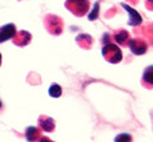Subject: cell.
Here are the masks:
<instances>
[{"instance_id": "1", "label": "cell", "mask_w": 153, "mask_h": 142, "mask_svg": "<svg viewBox=\"0 0 153 142\" xmlns=\"http://www.w3.org/2000/svg\"><path fill=\"white\" fill-rule=\"evenodd\" d=\"M101 55L105 58V61H108L111 64H119L123 60L121 49H120V47L117 44H113V43L102 44Z\"/></svg>"}, {"instance_id": "2", "label": "cell", "mask_w": 153, "mask_h": 142, "mask_svg": "<svg viewBox=\"0 0 153 142\" xmlns=\"http://www.w3.org/2000/svg\"><path fill=\"white\" fill-rule=\"evenodd\" d=\"M89 0H67L65 1V8L77 17L87 15L89 11Z\"/></svg>"}, {"instance_id": "3", "label": "cell", "mask_w": 153, "mask_h": 142, "mask_svg": "<svg viewBox=\"0 0 153 142\" xmlns=\"http://www.w3.org/2000/svg\"><path fill=\"white\" fill-rule=\"evenodd\" d=\"M44 23H45V28L47 31L51 35H60L63 32V21H61L60 17L55 16V15H48V16L44 19Z\"/></svg>"}, {"instance_id": "4", "label": "cell", "mask_w": 153, "mask_h": 142, "mask_svg": "<svg viewBox=\"0 0 153 142\" xmlns=\"http://www.w3.org/2000/svg\"><path fill=\"white\" fill-rule=\"evenodd\" d=\"M128 48L131 49V52L136 56H141L148 51V44L141 39H131L128 43Z\"/></svg>"}, {"instance_id": "5", "label": "cell", "mask_w": 153, "mask_h": 142, "mask_svg": "<svg viewBox=\"0 0 153 142\" xmlns=\"http://www.w3.org/2000/svg\"><path fill=\"white\" fill-rule=\"evenodd\" d=\"M123 8L128 12L129 15V19H128V25H131V27H137V25H140L141 23H143V17H141V15L137 12L134 8H132V7H129L128 4H125V3H123Z\"/></svg>"}, {"instance_id": "6", "label": "cell", "mask_w": 153, "mask_h": 142, "mask_svg": "<svg viewBox=\"0 0 153 142\" xmlns=\"http://www.w3.org/2000/svg\"><path fill=\"white\" fill-rule=\"evenodd\" d=\"M32 40V35L29 33L28 31H16V33H15V36L12 37V41L15 45L17 47H25L28 45L29 43H31Z\"/></svg>"}, {"instance_id": "7", "label": "cell", "mask_w": 153, "mask_h": 142, "mask_svg": "<svg viewBox=\"0 0 153 142\" xmlns=\"http://www.w3.org/2000/svg\"><path fill=\"white\" fill-rule=\"evenodd\" d=\"M16 33V25L10 23L3 27H0V44L7 40H11Z\"/></svg>"}, {"instance_id": "8", "label": "cell", "mask_w": 153, "mask_h": 142, "mask_svg": "<svg viewBox=\"0 0 153 142\" xmlns=\"http://www.w3.org/2000/svg\"><path fill=\"white\" fill-rule=\"evenodd\" d=\"M39 128L45 133H52L56 128L55 120L48 116H40L39 117Z\"/></svg>"}, {"instance_id": "9", "label": "cell", "mask_w": 153, "mask_h": 142, "mask_svg": "<svg viewBox=\"0 0 153 142\" xmlns=\"http://www.w3.org/2000/svg\"><path fill=\"white\" fill-rule=\"evenodd\" d=\"M141 84L146 89H153V65H149L144 69L143 77H141Z\"/></svg>"}, {"instance_id": "10", "label": "cell", "mask_w": 153, "mask_h": 142, "mask_svg": "<svg viewBox=\"0 0 153 142\" xmlns=\"http://www.w3.org/2000/svg\"><path fill=\"white\" fill-rule=\"evenodd\" d=\"M113 39L116 41L117 45L128 47V43H129V40H131V37H129V33L125 29H119V31H116L113 33Z\"/></svg>"}, {"instance_id": "11", "label": "cell", "mask_w": 153, "mask_h": 142, "mask_svg": "<svg viewBox=\"0 0 153 142\" xmlns=\"http://www.w3.org/2000/svg\"><path fill=\"white\" fill-rule=\"evenodd\" d=\"M25 138L31 142L42 140V132H40V129L36 128V126H29V128L25 129Z\"/></svg>"}, {"instance_id": "12", "label": "cell", "mask_w": 153, "mask_h": 142, "mask_svg": "<svg viewBox=\"0 0 153 142\" xmlns=\"http://www.w3.org/2000/svg\"><path fill=\"white\" fill-rule=\"evenodd\" d=\"M76 41H77L84 49L91 48V45H92V43H93L92 37H91L89 35H79V36L76 37Z\"/></svg>"}, {"instance_id": "13", "label": "cell", "mask_w": 153, "mask_h": 142, "mask_svg": "<svg viewBox=\"0 0 153 142\" xmlns=\"http://www.w3.org/2000/svg\"><path fill=\"white\" fill-rule=\"evenodd\" d=\"M48 94L51 97H53V98H59V97L63 94V88L59 84H52L48 89Z\"/></svg>"}, {"instance_id": "14", "label": "cell", "mask_w": 153, "mask_h": 142, "mask_svg": "<svg viewBox=\"0 0 153 142\" xmlns=\"http://www.w3.org/2000/svg\"><path fill=\"white\" fill-rule=\"evenodd\" d=\"M99 10H100V4H99V3H95L93 10L91 11L89 15H88V19H89L91 21H93V20H96L99 17Z\"/></svg>"}, {"instance_id": "15", "label": "cell", "mask_w": 153, "mask_h": 142, "mask_svg": "<svg viewBox=\"0 0 153 142\" xmlns=\"http://www.w3.org/2000/svg\"><path fill=\"white\" fill-rule=\"evenodd\" d=\"M114 141H116V142H121V141L131 142L132 141V135H129V134H119L116 138H114Z\"/></svg>"}, {"instance_id": "16", "label": "cell", "mask_w": 153, "mask_h": 142, "mask_svg": "<svg viewBox=\"0 0 153 142\" xmlns=\"http://www.w3.org/2000/svg\"><path fill=\"white\" fill-rule=\"evenodd\" d=\"M3 108V102H1V100H0V109Z\"/></svg>"}, {"instance_id": "17", "label": "cell", "mask_w": 153, "mask_h": 142, "mask_svg": "<svg viewBox=\"0 0 153 142\" xmlns=\"http://www.w3.org/2000/svg\"><path fill=\"white\" fill-rule=\"evenodd\" d=\"M0 65H1V53H0Z\"/></svg>"}]
</instances>
